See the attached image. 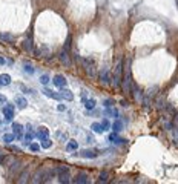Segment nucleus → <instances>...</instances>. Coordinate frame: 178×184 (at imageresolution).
<instances>
[{"mask_svg": "<svg viewBox=\"0 0 178 184\" xmlns=\"http://www.w3.org/2000/svg\"><path fill=\"white\" fill-rule=\"evenodd\" d=\"M88 143H94V138L91 135H88Z\"/></svg>", "mask_w": 178, "mask_h": 184, "instance_id": "c03bdc74", "label": "nucleus"}, {"mask_svg": "<svg viewBox=\"0 0 178 184\" xmlns=\"http://www.w3.org/2000/svg\"><path fill=\"white\" fill-rule=\"evenodd\" d=\"M6 103H8V101H6V97L0 94V106H3V104H6Z\"/></svg>", "mask_w": 178, "mask_h": 184, "instance_id": "ea45409f", "label": "nucleus"}, {"mask_svg": "<svg viewBox=\"0 0 178 184\" xmlns=\"http://www.w3.org/2000/svg\"><path fill=\"white\" fill-rule=\"evenodd\" d=\"M124 67V77L121 80L123 83V90L124 92H131V87H132V71H131V58L126 60V64L123 66Z\"/></svg>", "mask_w": 178, "mask_h": 184, "instance_id": "f257e3e1", "label": "nucleus"}, {"mask_svg": "<svg viewBox=\"0 0 178 184\" xmlns=\"http://www.w3.org/2000/svg\"><path fill=\"white\" fill-rule=\"evenodd\" d=\"M15 103H17V106L20 109H25V107L28 106V101H26V98H25V97H17L15 98Z\"/></svg>", "mask_w": 178, "mask_h": 184, "instance_id": "393cba45", "label": "nucleus"}, {"mask_svg": "<svg viewBox=\"0 0 178 184\" xmlns=\"http://www.w3.org/2000/svg\"><path fill=\"white\" fill-rule=\"evenodd\" d=\"M23 71L26 72V74H32V72H34V67H32L31 64H25V66H23Z\"/></svg>", "mask_w": 178, "mask_h": 184, "instance_id": "c9c22d12", "label": "nucleus"}, {"mask_svg": "<svg viewBox=\"0 0 178 184\" xmlns=\"http://www.w3.org/2000/svg\"><path fill=\"white\" fill-rule=\"evenodd\" d=\"M82 63L85 64L88 74H89L91 77H94V75H95V71H94V64H92V61H91V60H82Z\"/></svg>", "mask_w": 178, "mask_h": 184, "instance_id": "4468645a", "label": "nucleus"}, {"mask_svg": "<svg viewBox=\"0 0 178 184\" xmlns=\"http://www.w3.org/2000/svg\"><path fill=\"white\" fill-rule=\"evenodd\" d=\"M43 173H45V169H39L35 173H34V176H32V182H35V184H39V182H43Z\"/></svg>", "mask_w": 178, "mask_h": 184, "instance_id": "2eb2a0df", "label": "nucleus"}, {"mask_svg": "<svg viewBox=\"0 0 178 184\" xmlns=\"http://www.w3.org/2000/svg\"><path fill=\"white\" fill-rule=\"evenodd\" d=\"M65 109H66V107H65L63 104H59V110H65Z\"/></svg>", "mask_w": 178, "mask_h": 184, "instance_id": "a18cd8bd", "label": "nucleus"}, {"mask_svg": "<svg viewBox=\"0 0 178 184\" xmlns=\"http://www.w3.org/2000/svg\"><path fill=\"white\" fill-rule=\"evenodd\" d=\"M108 140H109L111 143H124V141H126V140H123V138L118 136V132H112V133L109 135Z\"/></svg>", "mask_w": 178, "mask_h": 184, "instance_id": "6ab92c4d", "label": "nucleus"}, {"mask_svg": "<svg viewBox=\"0 0 178 184\" xmlns=\"http://www.w3.org/2000/svg\"><path fill=\"white\" fill-rule=\"evenodd\" d=\"M51 81V77L48 75V74H43V75H40V83L42 84H48Z\"/></svg>", "mask_w": 178, "mask_h": 184, "instance_id": "72a5a7b5", "label": "nucleus"}, {"mask_svg": "<svg viewBox=\"0 0 178 184\" xmlns=\"http://www.w3.org/2000/svg\"><path fill=\"white\" fill-rule=\"evenodd\" d=\"M83 101H85V107L88 110H92L95 107V100L94 98H83Z\"/></svg>", "mask_w": 178, "mask_h": 184, "instance_id": "b1692460", "label": "nucleus"}, {"mask_svg": "<svg viewBox=\"0 0 178 184\" xmlns=\"http://www.w3.org/2000/svg\"><path fill=\"white\" fill-rule=\"evenodd\" d=\"M69 46H71V37H68V40H66V44H65V49H68V51H69Z\"/></svg>", "mask_w": 178, "mask_h": 184, "instance_id": "79ce46f5", "label": "nucleus"}, {"mask_svg": "<svg viewBox=\"0 0 178 184\" xmlns=\"http://www.w3.org/2000/svg\"><path fill=\"white\" fill-rule=\"evenodd\" d=\"M100 81L101 83H103V84H109L111 83V75H109V69L108 67H103V69H101V71H100Z\"/></svg>", "mask_w": 178, "mask_h": 184, "instance_id": "423d86ee", "label": "nucleus"}, {"mask_svg": "<svg viewBox=\"0 0 178 184\" xmlns=\"http://www.w3.org/2000/svg\"><path fill=\"white\" fill-rule=\"evenodd\" d=\"M101 126H103V127H105V130L111 127V123L108 121V118H103V120H101Z\"/></svg>", "mask_w": 178, "mask_h": 184, "instance_id": "58836bf2", "label": "nucleus"}, {"mask_svg": "<svg viewBox=\"0 0 178 184\" xmlns=\"http://www.w3.org/2000/svg\"><path fill=\"white\" fill-rule=\"evenodd\" d=\"M2 141L6 143V144H11L12 141H15V135H14V133H5V135L2 136Z\"/></svg>", "mask_w": 178, "mask_h": 184, "instance_id": "5701e85b", "label": "nucleus"}, {"mask_svg": "<svg viewBox=\"0 0 178 184\" xmlns=\"http://www.w3.org/2000/svg\"><path fill=\"white\" fill-rule=\"evenodd\" d=\"M22 169V161H14V163L11 164V173H14V172H18Z\"/></svg>", "mask_w": 178, "mask_h": 184, "instance_id": "c85d7f7f", "label": "nucleus"}, {"mask_svg": "<svg viewBox=\"0 0 178 184\" xmlns=\"http://www.w3.org/2000/svg\"><path fill=\"white\" fill-rule=\"evenodd\" d=\"M91 129H92L95 133H103V132H105V127L101 126V123H92Z\"/></svg>", "mask_w": 178, "mask_h": 184, "instance_id": "a878e982", "label": "nucleus"}, {"mask_svg": "<svg viewBox=\"0 0 178 184\" xmlns=\"http://www.w3.org/2000/svg\"><path fill=\"white\" fill-rule=\"evenodd\" d=\"M9 84H11V75L9 74L0 75V86H9Z\"/></svg>", "mask_w": 178, "mask_h": 184, "instance_id": "a211bd4d", "label": "nucleus"}, {"mask_svg": "<svg viewBox=\"0 0 178 184\" xmlns=\"http://www.w3.org/2000/svg\"><path fill=\"white\" fill-rule=\"evenodd\" d=\"M29 149H31L32 152H39V150H40V144H39V143H31V144H29Z\"/></svg>", "mask_w": 178, "mask_h": 184, "instance_id": "e433bc0d", "label": "nucleus"}, {"mask_svg": "<svg viewBox=\"0 0 178 184\" xmlns=\"http://www.w3.org/2000/svg\"><path fill=\"white\" fill-rule=\"evenodd\" d=\"M29 178H31V173H29L28 167H25V169L22 170L20 176L17 178V182H18V184H25V182H28V181H29Z\"/></svg>", "mask_w": 178, "mask_h": 184, "instance_id": "6e6552de", "label": "nucleus"}, {"mask_svg": "<svg viewBox=\"0 0 178 184\" xmlns=\"http://www.w3.org/2000/svg\"><path fill=\"white\" fill-rule=\"evenodd\" d=\"M79 149V143L75 140H68V144H66V150L68 152H77Z\"/></svg>", "mask_w": 178, "mask_h": 184, "instance_id": "dca6fc26", "label": "nucleus"}, {"mask_svg": "<svg viewBox=\"0 0 178 184\" xmlns=\"http://www.w3.org/2000/svg\"><path fill=\"white\" fill-rule=\"evenodd\" d=\"M55 136H57V140H62V141H68V133L66 132H57L55 133Z\"/></svg>", "mask_w": 178, "mask_h": 184, "instance_id": "2f4dec72", "label": "nucleus"}, {"mask_svg": "<svg viewBox=\"0 0 178 184\" xmlns=\"http://www.w3.org/2000/svg\"><path fill=\"white\" fill-rule=\"evenodd\" d=\"M43 94L46 95V97H49V98H54V100H62V95L60 94H57V92H52L51 89H48V87H45L43 90Z\"/></svg>", "mask_w": 178, "mask_h": 184, "instance_id": "ddd939ff", "label": "nucleus"}, {"mask_svg": "<svg viewBox=\"0 0 178 184\" xmlns=\"http://www.w3.org/2000/svg\"><path fill=\"white\" fill-rule=\"evenodd\" d=\"M60 95H62V100H68V101L74 100V94H72V92H71L69 89H66V87H62Z\"/></svg>", "mask_w": 178, "mask_h": 184, "instance_id": "9b49d317", "label": "nucleus"}, {"mask_svg": "<svg viewBox=\"0 0 178 184\" xmlns=\"http://www.w3.org/2000/svg\"><path fill=\"white\" fill-rule=\"evenodd\" d=\"M111 127H112L114 132H121V130H123V121H121V120H115V121L111 124Z\"/></svg>", "mask_w": 178, "mask_h": 184, "instance_id": "412c9836", "label": "nucleus"}, {"mask_svg": "<svg viewBox=\"0 0 178 184\" xmlns=\"http://www.w3.org/2000/svg\"><path fill=\"white\" fill-rule=\"evenodd\" d=\"M52 83H54L57 87H65L68 81H66V78H65L63 75H60V74H59V75H55V77L52 78Z\"/></svg>", "mask_w": 178, "mask_h": 184, "instance_id": "9d476101", "label": "nucleus"}, {"mask_svg": "<svg viewBox=\"0 0 178 184\" xmlns=\"http://www.w3.org/2000/svg\"><path fill=\"white\" fill-rule=\"evenodd\" d=\"M105 115H109V117H118V112L114 107H108L106 112H105Z\"/></svg>", "mask_w": 178, "mask_h": 184, "instance_id": "473e14b6", "label": "nucleus"}, {"mask_svg": "<svg viewBox=\"0 0 178 184\" xmlns=\"http://www.w3.org/2000/svg\"><path fill=\"white\" fill-rule=\"evenodd\" d=\"M59 58H60V61H62L65 66H68V67H71V66H72V61H71V55H69V51H68V49H63V51L60 52Z\"/></svg>", "mask_w": 178, "mask_h": 184, "instance_id": "39448f33", "label": "nucleus"}, {"mask_svg": "<svg viewBox=\"0 0 178 184\" xmlns=\"http://www.w3.org/2000/svg\"><path fill=\"white\" fill-rule=\"evenodd\" d=\"M40 146H42L43 149H49L51 146H52V141H51L49 138L46 136V138H43V140H40Z\"/></svg>", "mask_w": 178, "mask_h": 184, "instance_id": "cd10ccee", "label": "nucleus"}, {"mask_svg": "<svg viewBox=\"0 0 178 184\" xmlns=\"http://www.w3.org/2000/svg\"><path fill=\"white\" fill-rule=\"evenodd\" d=\"M35 135H37L39 140H43V138H46V136L49 135V129H48V127H45V126H40V127L37 129Z\"/></svg>", "mask_w": 178, "mask_h": 184, "instance_id": "f8f14e48", "label": "nucleus"}, {"mask_svg": "<svg viewBox=\"0 0 178 184\" xmlns=\"http://www.w3.org/2000/svg\"><path fill=\"white\" fill-rule=\"evenodd\" d=\"M22 48L26 51V52H29V54H32L34 52V41H32V37L29 35V37H26L23 40V43H22Z\"/></svg>", "mask_w": 178, "mask_h": 184, "instance_id": "20e7f679", "label": "nucleus"}, {"mask_svg": "<svg viewBox=\"0 0 178 184\" xmlns=\"http://www.w3.org/2000/svg\"><path fill=\"white\" fill-rule=\"evenodd\" d=\"M157 107H158V109L166 107V104H164V98H163V97H158V98H157Z\"/></svg>", "mask_w": 178, "mask_h": 184, "instance_id": "f704fd0d", "label": "nucleus"}, {"mask_svg": "<svg viewBox=\"0 0 178 184\" xmlns=\"http://www.w3.org/2000/svg\"><path fill=\"white\" fill-rule=\"evenodd\" d=\"M63 172H69V169H68L66 166H59V167L55 169V173H63Z\"/></svg>", "mask_w": 178, "mask_h": 184, "instance_id": "4c0bfd02", "label": "nucleus"}, {"mask_svg": "<svg viewBox=\"0 0 178 184\" xmlns=\"http://www.w3.org/2000/svg\"><path fill=\"white\" fill-rule=\"evenodd\" d=\"M109 181V173L108 172H101L98 176V182H108Z\"/></svg>", "mask_w": 178, "mask_h": 184, "instance_id": "7c9ffc66", "label": "nucleus"}, {"mask_svg": "<svg viewBox=\"0 0 178 184\" xmlns=\"http://www.w3.org/2000/svg\"><path fill=\"white\" fill-rule=\"evenodd\" d=\"M2 115L5 117V120L11 121V120L14 118V106H12V104H5V106L2 107Z\"/></svg>", "mask_w": 178, "mask_h": 184, "instance_id": "7ed1b4c3", "label": "nucleus"}, {"mask_svg": "<svg viewBox=\"0 0 178 184\" xmlns=\"http://www.w3.org/2000/svg\"><path fill=\"white\" fill-rule=\"evenodd\" d=\"M74 182H77V184H88L89 182V175L86 172H79L77 175H75V178H74Z\"/></svg>", "mask_w": 178, "mask_h": 184, "instance_id": "0eeeda50", "label": "nucleus"}, {"mask_svg": "<svg viewBox=\"0 0 178 184\" xmlns=\"http://www.w3.org/2000/svg\"><path fill=\"white\" fill-rule=\"evenodd\" d=\"M131 90L134 92V98H135L137 101H141V100H143V95H141V90H140V89H138L137 86H134V84H132Z\"/></svg>", "mask_w": 178, "mask_h": 184, "instance_id": "aec40b11", "label": "nucleus"}, {"mask_svg": "<svg viewBox=\"0 0 178 184\" xmlns=\"http://www.w3.org/2000/svg\"><path fill=\"white\" fill-rule=\"evenodd\" d=\"M12 133L15 135L17 140H22V138H23V126L18 124V123H14L12 124Z\"/></svg>", "mask_w": 178, "mask_h": 184, "instance_id": "1a4fd4ad", "label": "nucleus"}, {"mask_svg": "<svg viewBox=\"0 0 178 184\" xmlns=\"http://www.w3.org/2000/svg\"><path fill=\"white\" fill-rule=\"evenodd\" d=\"M0 38L3 41H8V43H14L15 41V37L12 34H0Z\"/></svg>", "mask_w": 178, "mask_h": 184, "instance_id": "bb28decb", "label": "nucleus"}, {"mask_svg": "<svg viewBox=\"0 0 178 184\" xmlns=\"http://www.w3.org/2000/svg\"><path fill=\"white\" fill-rule=\"evenodd\" d=\"M123 77V60L121 58H118V61H117V64H115V67H114V75H112V83H114V86H120L121 84V78Z\"/></svg>", "mask_w": 178, "mask_h": 184, "instance_id": "f03ea898", "label": "nucleus"}, {"mask_svg": "<svg viewBox=\"0 0 178 184\" xmlns=\"http://www.w3.org/2000/svg\"><path fill=\"white\" fill-rule=\"evenodd\" d=\"M5 63H6V60H5V58H3V57H0V64H2V66H3V64H5Z\"/></svg>", "mask_w": 178, "mask_h": 184, "instance_id": "37998d69", "label": "nucleus"}, {"mask_svg": "<svg viewBox=\"0 0 178 184\" xmlns=\"http://www.w3.org/2000/svg\"><path fill=\"white\" fill-rule=\"evenodd\" d=\"M80 156H83V158H95V156H97V152H95V150H88V149H85V150L80 152Z\"/></svg>", "mask_w": 178, "mask_h": 184, "instance_id": "4be33fe9", "label": "nucleus"}, {"mask_svg": "<svg viewBox=\"0 0 178 184\" xmlns=\"http://www.w3.org/2000/svg\"><path fill=\"white\" fill-rule=\"evenodd\" d=\"M59 182H62V184H69V182H71V176H69V172H63V173H59Z\"/></svg>", "mask_w": 178, "mask_h": 184, "instance_id": "f3484780", "label": "nucleus"}, {"mask_svg": "<svg viewBox=\"0 0 178 184\" xmlns=\"http://www.w3.org/2000/svg\"><path fill=\"white\" fill-rule=\"evenodd\" d=\"M23 138H25V144H26V146H29V144L32 143V138H34V133H32L31 130H28V133L25 135Z\"/></svg>", "mask_w": 178, "mask_h": 184, "instance_id": "c756f323", "label": "nucleus"}, {"mask_svg": "<svg viewBox=\"0 0 178 184\" xmlns=\"http://www.w3.org/2000/svg\"><path fill=\"white\" fill-rule=\"evenodd\" d=\"M105 106L106 107H112L114 106V100H105Z\"/></svg>", "mask_w": 178, "mask_h": 184, "instance_id": "a19ab883", "label": "nucleus"}]
</instances>
